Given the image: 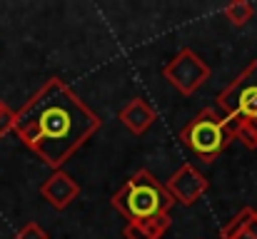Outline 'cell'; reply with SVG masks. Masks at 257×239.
<instances>
[{
    "instance_id": "9c48e42d",
    "label": "cell",
    "mask_w": 257,
    "mask_h": 239,
    "mask_svg": "<svg viewBox=\"0 0 257 239\" xmlns=\"http://www.w3.org/2000/svg\"><path fill=\"white\" fill-rule=\"evenodd\" d=\"M168 229H170V214L155 217L148 222H127L122 234L125 239H160Z\"/></svg>"
},
{
    "instance_id": "8992f818",
    "label": "cell",
    "mask_w": 257,
    "mask_h": 239,
    "mask_svg": "<svg viewBox=\"0 0 257 239\" xmlns=\"http://www.w3.org/2000/svg\"><path fill=\"white\" fill-rule=\"evenodd\" d=\"M40 194L43 199L53 207V209H65L70 207L78 197H80V184L63 169H55L43 184H40Z\"/></svg>"
},
{
    "instance_id": "5b68a950",
    "label": "cell",
    "mask_w": 257,
    "mask_h": 239,
    "mask_svg": "<svg viewBox=\"0 0 257 239\" xmlns=\"http://www.w3.org/2000/svg\"><path fill=\"white\" fill-rule=\"evenodd\" d=\"M165 187V192L172 197V202H180V204H195L205 192H207V187H210V182H207V177L195 167V164H190V162H185V164H180L175 172L170 174V179L163 184Z\"/></svg>"
},
{
    "instance_id": "3957f363",
    "label": "cell",
    "mask_w": 257,
    "mask_h": 239,
    "mask_svg": "<svg viewBox=\"0 0 257 239\" xmlns=\"http://www.w3.org/2000/svg\"><path fill=\"white\" fill-rule=\"evenodd\" d=\"M180 142L195 152L200 162L212 164L215 159L225 152V147L232 142V137L227 135L222 117L212 110V107H202L182 130H180Z\"/></svg>"
},
{
    "instance_id": "4fadbf2b",
    "label": "cell",
    "mask_w": 257,
    "mask_h": 239,
    "mask_svg": "<svg viewBox=\"0 0 257 239\" xmlns=\"http://www.w3.org/2000/svg\"><path fill=\"white\" fill-rule=\"evenodd\" d=\"M0 105H3V100H0Z\"/></svg>"
},
{
    "instance_id": "52a82bcc",
    "label": "cell",
    "mask_w": 257,
    "mask_h": 239,
    "mask_svg": "<svg viewBox=\"0 0 257 239\" xmlns=\"http://www.w3.org/2000/svg\"><path fill=\"white\" fill-rule=\"evenodd\" d=\"M117 120L122 122V127H125L127 132H133L135 137H140V135H145V132L155 125L158 112H155L143 97H133V100L120 110Z\"/></svg>"
},
{
    "instance_id": "7a4b0ae2",
    "label": "cell",
    "mask_w": 257,
    "mask_h": 239,
    "mask_svg": "<svg viewBox=\"0 0 257 239\" xmlns=\"http://www.w3.org/2000/svg\"><path fill=\"white\" fill-rule=\"evenodd\" d=\"M110 204L127 219V222H148L155 217H165L172 209V197L165 187L155 179L153 172L138 169L112 197Z\"/></svg>"
},
{
    "instance_id": "8fae6325",
    "label": "cell",
    "mask_w": 257,
    "mask_h": 239,
    "mask_svg": "<svg viewBox=\"0 0 257 239\" xmlns=\"http://www.w3.org/2000/svg\"><path fill=\"white\" fill-rule=\"evenodd\" d=\"M15 239H48V232H45L38 222H25V224L15 232Z\"/></svg>"
},
{
    "instance_id": "ba28073f",
    "label": "cell",
    "mask_w": 257,
    "mask_h": 239,
    "mask_svg": "<svg viewBox=\"0 0 257 239\" xmlns=\"http://www.w3.org/2000/svg\"><path fill=\"white\" fill-rule=\"evenodd\" d=\"M220 239H257V209L242 207L220 229Z\"/></svg>"
},
{
    "instance_id": "6da1fadb",
    "label": "cell",
    "mask_w": 257,
    "mask_h": 239,
    "mask_svg": "<svg viewBox=\"0 0 257 239\" xmlns=\"http://www.w3.org/2000/svg\"><path fill=\"white\" fill-rule=\"evenodd\" d=\"M100 127V115L92 112L60 78H50L20 110H15L13 132L48 167L63 169V164Z\"/></svg>"
},
{
    "instance_id": "7c38bea8",
    "label": "cell",
    "mask_w": 257,
    "mask_h": 239,
    "mask_svg": "<svg viewBox=\"0 0 257 239\" xmlns=\"http://www.w3.org/2000/svg\"><path fill=\"white\" fill-rule=\"evenodd\" d=\"M13 125H15V110H10L5 102L0 105V137L10 135L13 132Z\"/></svg>"
},
{
    "instance_id": "277c9868",
    "label": "cell",
    "mask_w": 257,
    "mask_h": 239,
    "mask_svg": "<svg viewBox=\"0 0 257 239\" xmlns=\"http://www.w3.org/2000/svg\"><path fill=\"white\" fill-rule=\"evenodd\" d=\"M163 78L168 80L180 95H192L210 80V68L195 50L182 48V50H177V55L172 60L165 63Z\"/></svg>"
},
{
    "instance_id": "30bf717a",
    "label": "cell",
    "mask_w": 257,
    "mask_h": 239,
    "mask_svg": "<svg viewBox=\"0 0 257 239\" xmlns=\"http://www.w3.org/2000/svg\"><path fill=\"white\" fill-rule=\"evenodd\" d=\"M222 15L232 28H245L255 18V5L247 3V0H232L222 8Z\"/></svg>"
}]
</instances>
